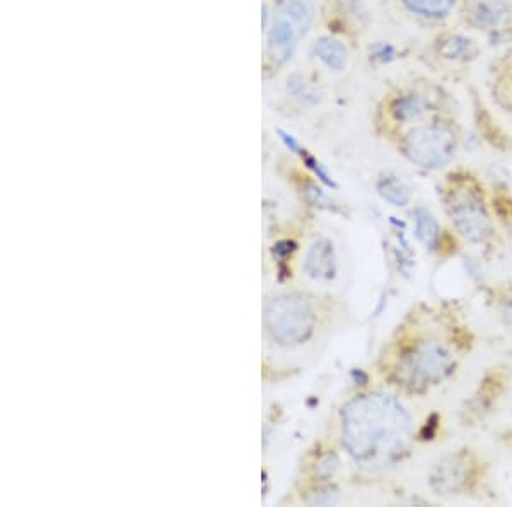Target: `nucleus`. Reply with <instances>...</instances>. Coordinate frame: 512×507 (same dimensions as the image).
<instances>
[{
  "mask_svg": "<svg viewBox=\"0 0 512 507\" xmlns=\"http://www.w3.org/2000/svg\"><path fill=\"white\" fill-rule=\"evenodd\" d=\"M414 424L402 403L386 393H367L342 412V443L362 468L379 472L407 455Z\"/></svg>",
  "mask_w": 512,
  "mask_h": 507,
  "instance_id": "f257e3e1",
  "label": "nucleus"
},
{
  "mask_svg": "<svg viewBox=\"0 0 512 507\" xmlns=\"http://www.w3.org/2000/svg\"><path fill=\"white\" fill-rule=\"evenodd\" d=\"M453 359L449 350L437 340H419L408 347L398 362V378L412 390H427L441 383L451 371Z\"/></svg>",
  "mask_w": 512,
  "mask_h": 507,
  "instance_id": "f03ea898",
  "label": "nucleus"
},
{
  "mask_svg": "<svg viewBox=\"0 0 512 507\" xmlns=\"http://www.w3.org/2000/svg\"><path fill=\"white\" fill-rule=\"evenodd\" d=\"M446 209L456 231L472 243H483L494 233L487 207L477 188L458 181L446 190Z\"/></svg>",
  "mask_w": 512,
  "mask_h": 507,
  "instance_id": "7ed1b4c3",
  "label": "nucleus"
},
{
  "mask_svg": "<svg viewBox=\"0 0 512 507\" xmlns=\"http://www.w3.org/2000/svg\"><path fill=\"white\" fill-rule=\"evenodd\" d=\"M265 325L279 344H303L315 330V313L303 298L280 296L268 304Z\"/></svg>",
  "mask_w": 512,
  "mask_h": 507,
  "instance_id": "20e7f679",
  "label": "nucleus"
},
{
  "mask_svg": "<svg viewBox=\"0 0 512 507\" xmlns=\"http://www.w3.org/2000/svg\"><path fill=\"white\" fill-rule=\"evenodd\" d=\"M458 137L441 123L417 125L403 140V152L420 168H443L454 158Z\"/></svg>",
  "mask_w": 512,
  "mask_h": 507,
  "instance_id": "39448f33",
  "label": "nucleus"
},
{
  "mask_svg": "<svg viewBox=\"0 0 512 507\" xmlns=\"http://www.w3.org/2000/svg\"><path fill=\"white\" fill-rule=\"evenodd\" d=\"M472 477V465L465 455H449L431 472V487L437 494H460Z\"/></svg>",
  "mask_w": 512,
  "mask_h": 507,
  "instance_id": "423d86ee",
  "label": "nucleus"
},
{
  "mask_svg": "<svg viewBox=\"0 0 512 507\" xmlns=\"http://www.w3.org/2000/svg\"><path fill=\"white\" fill-rule=\"evenodd\" d=\"M304 33L292 19L280 14L274 19L267 35V55L275 65H284L292 59Z\"/></svg>",
  "mask_w": 512,
  "mask_h": 507,
  "instance_id": "0eeeda50",
  "label": "nucleus"
},
{
  "mask_svg": "<svg viewBox=\"0 0 512 507\" xmlns=\"http://www.w3.org/2000/svg\"><path fill=\"white\" fill-rule=\"evenodd\" d=\"M511 16V7L504 0H475L468 7V19L478 28H495Z\"/></svg>",
  "mask_w": 512,
  "mask_h": 507,
  "instance_id": "6e6552de",
  "label": "nucleus"
},
{
  "mask_svg": "<svg viewBox=\"0 0 512 507\" xmlns=\"http://www.w3.org/2000/svg\"><path fill=\"white\" fill-rule=\"evenodd\" d=\"M313 53L316 59L332 70H344L349 62V52L342 41L332 36H321L313 45Z\"/></svg>",
  "mask_w": 512,
  "mask_h": 507,
  "instance_id": "1a4fd4ad",
  "label": "nucleus"
},
{
  "mask_svg": "<svg viewBox=\"0 0 512 507\" xmlns=\"http://www.w3.org/2000/svg\"><path fill=\"white\" fill-rule=\"evenodd\" d=\"M306 270L315 279H330L335 272L333 248L328 241H320L313 245L306 258Z\"/></svg>",
  "mask_w": 512,
  "mask_h": 507,
  "instance_id": "9d476101",
  "label": "nucleus"
},
{
  "mask_svg": "<svg viewBox=\"0 0 512 507\" xmlns=\"http://www.w3.org/2000/svg\"><path fill=\"white\" fill-rule=\"evenodd\" d=\"M439 53L448 60H470L477 57L478 47L466 36L451 35L441 40Z\"/></svg>",
  "mask_w": 512,
  "mask_h": 507,
  "instance_id": "9b49d317",
  "label": "nucleus"
},
{
  "mask_svg": "<svg viewBox=\"0 0 512 507\" xmlns=\"http://www.w3.org/2000/svg\"><path fill=\"white\" fill-rule=\"evenodd\" d=\"M279 12L292 19L304 35L308 33L315 19V7L311 0H280Z\"/></svg>",
  "mask_w": 512,
  "mask_h": 507,
  "instance_id": "f8f14e48",
  "label": "nucleus"
},
{
  "mask_svg": "<svg viewBox=\"0 0 512 507\" xmlns=\"http://www.w3.org/2000/svg\"><path fill=\"white\" fill-rule=\"evenodd\" d=\"M402 4L422 18L441 19L453 11L456 0H402Z\"/></svg>",
  "mask_w": 512,
  "mask_h": 507,
  "instance_id": "ddd939ff",
  "label": "nucleus"
},
{
  "mask_svg": "<svg viewBox=\"0 0 512 507\" xmlns=\"http://www.w3.org/2000/svg\"><path fill=\"white\" fill-rule=\"evenodd\" d=\"M378 192L381 193L386 202L395 205V207H405L410 202V192L407 185L395 176H386L381 178L378 183Z\"/></svg>",
  "mask_w": 512,
  "mask_h": 507,
  "instance_id": "4468645a",
  "label": "nucleus"
},
{
  "mask_svg": "<svg viewBox=\"0 0 512 507\" xmlns=\"http://www.w3.org/2000/svg\"><path fill=\"white\" fill-rule=\"evenodd\" d=\"M424 101L419 98L417 94H407L402 96L393 103L391 111H393V117L400 122H410V120H417V118L424 113Z\"/></svg>",
  "mask_w": 512,
  "mask_h": 507,
  "instance_id": "2eb2a0df",
  "label": "nucleus"
},
{
  "mask_svg": "<svg viewBox=\"0 0 512 507\" xmlns=\"http://www.w3.org/2000/svg\"><path fill=\"white\" fill-rule=\"evenodd\" d=\"M415 231L427 246L436 245L439 236V224L429 210L417 209L414 214Z\"/></svg>",
  "mask_w": 512,
  "mask_h": 507,
  "instance_id": "dca6fc26",
  "label": "nucleus"
},
{
  "mask_svg": "<svg viewBox=\"0 0 512 507\" xmlns=\"http://www.w3.org/2000/svg\"><path fill=\"white\" fill-rule=\"evenodd\" d=\"M304 82L306 81H296V77L289 79V93L303 103H316L318 94L315 93V89Z\"/></svg>",
  "mask_w": 512,
  "mask_h": 507,
  "instance_id": "f3484780",
  "label": "nucleus"
},
{
  "mask_svg": "<svg viewBox=\"0 0 512 507\" xmlns=\"http://www.w3.org/2000/svg\"><path fill=\"white\" fill-rule=\"evenodd\" d=\"M501 313L504 325H506L507 330L512 333V292L502 301Z\"/></svg>",
  "mask_w": 512,
  "mask_h": 507,
  "instance_id": "a211bd4d",
  "label": "nucleus"
}]
</instances>
